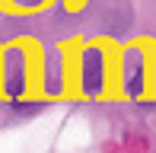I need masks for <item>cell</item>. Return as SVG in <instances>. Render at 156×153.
<instances>
[{"instance_id": "1", "label": "cell", "mask_w": 156, "mask_h": 153, "mask_svg": "<svg viewBox=\"0 0 156 153\" xmlns=\"http://www.w3.org/2000/svg\"><path fill=\"white\" fill-rule=\"evenodd\" d=\"M0 83L6 96H23L29 86V58L23 48H6L0 61Z\"/></svg>"}, {"instance_id": "2", "label": "cell", "mask_w": 156, "mask_h": 153, "mask_svg": "<svg viewBox=\"0 0 156 153\" xmlns=\"http://www.w3.org/2000/svg\"><path fill=\"white\" fill-rule=\"evenodd\" d=\"M80 86L86 96H99L105 86V54L102 48H86L80 54Z\"/></svg>"}, {"instance_id": "3", "label": "cell", "mask_w": 156, "mask_h": 153, "mask_svg": "<svg viewBox=\"0 0 156 153\" xmlns=\"http://www.w3.org/2000/svg\"><path fill=\"white\" fill-rule=\"evenodd\" d=\"M124 89L131 96L144 93V51H137V48L124 54Z\"/></svg>"}, {"instance_id": "4", "label": "cell", "mask_w": 156, "mask_h": 153, "mask_svg": "<svg viewBox=\"0 0 156 153\" xmlns=\"http://www.w3.org/2000/svg\"><path fill=\"white\" fill-rule=\"evenodd\" d=\"M45 89H48V93H61V89H64V80H61V61H54V54L48 58V67H45Z\"/></svg>"}, {"instance_id": "5", "label": "cell", "mask_w": 156, "mask_h": 153, "mask_svg": "<svg viewBox=\"0 0 156 153\" xmlns=\"http://www.w3.org/2000/svg\"><path fill=\"white\" fill-rule=\"evenodd\" d=\"M10 3L23 6V10H32V6H41V3H45V0H10Z\"/></svg>"}]
</instances>
